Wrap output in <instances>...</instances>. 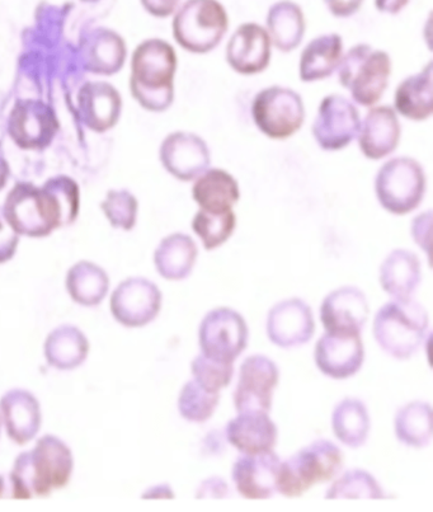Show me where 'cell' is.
<instances>
[{"label":"cell","mask_w":433,"mask_h":512,"mask_svg":"<svg viewBox=\"0 0 433 512\" xmlns=\"http://www.w3.org/2000/svg\"><path fill=\"white\" fill-rule=\"evenodd\" d=\"M79 187L67 176H56L41 187L17 183L4 201L3 213L18 236L49 237L73 224L79 214Z\"/></svg>","instance_id":"cell-1"},{"label":"cell","mask_w":433,"mask_h":512,"mask_svg":"<svg viewBox=\"0 0 433 512\" xmlns=\"http://www.w3.org/2000/svg\"><path fill=\"white\" fill-rule=\"evenodd\" d=\"M72 450L54 435H45L31 452L18 455L9 482L14 499L47 497L68 485L72 477Z\"/></svg>","instance_id":"cell-2"},{"label":"cell","mask_w":433,"mask_h":512,"mask_svg":"<svg viewBox=\"0 0 433 512\" xmlns=\"http://www.w3.org/2000/svg\"><path fill=\"white\" fill-rule=\"evenodd\" d=\"M177 54L167 41L141 42L131 60V95L150 112H164L174 101Z\"/></svg>","instance_id":"cell-3"},{"label":"cell","mask_w":433,"mask_h":512,"mask_svg":"<svg viewBox=\"0 0 433 512\" xmlns=\"http://www.w3.org/2000/svg\"><path fill=\"white\" fill-rule=\"evenodd\" d=\"M428 313L416 300L394 299L379 309L374 336L381 349L398 360L416 355L428 332Z\"/></svg>","instance_id":"cell-4"},{"label":"cell","mask_w":433,"mask_h":512,"mask_svg":"<svg viewBox=\"0 0 433 512\" xmlns=\"http://www.w3.org/2000/svg\"><path fill=\"white\" fill-rule=\"evenodd\" d=\"M343 467V453L328 440H317L281 462L277 492L286 497L303 496L318 483L332 481Z\"/></svg>","instance_id":"cell-5"},{"label":"cell","mask_w":433,"mask_h":512,"mask_svg":"<svg viewBox=\"0 0 433 512\" xmlns=\"http://www.w3.org/2000/svg\"><path fill=\"white\" fill-rule=\"evenodd\" d=\"M390 74L389 54L367 44L348 50L338 65V81L362 107L374 106L381 100L389 86Z\"/></svg>","instance_id":"cell-6"},{"label":"cell","mask_w":433,"mask_h":512,"mask_svg":"<svg viewBox=\"0 0 433 512\" xmlns=\"http://www.w3.org/2000/svg\"><path fill=\"white\" fill-rule=\"evenodd\" d=\"M227 9L218 0H187L177 9L173 36L191 54H207L218 48L227 35Z\"/></svg>","instance_id":"cell-7"},{"label":"cell","mask_w":433,"mask_h":512,"mask_svg":"<svg viewBox=\"0 0 433 512\" xmlns=\"http://www.w3.org/2000/svg\"><path fill=\"white\" fill-rule=\"evenodd\" d=\"M426 187L425 169L411 157L390 159L375 178L376 197L393 215H407L416 210L425 197Z\"/></svg>","instance_id":"cell-8"},{"label":"cell","mask_w":433,"mask_h":512,"mask_svg":"<svg viewBox=\"0 0 433 512\" xmlns=\"http://www.w3.org/2000/svg\"><path fill=\"white\" fill-rule=\"evenodd\" d=\"M252 117L258 130L268 138L289 139L304 125L303 98L294 89L286 87L262 89L254 97Z\"/></svg>","instance_id":"cell-9"},{"label":"cell","mask_w":433,"mask_h":512,"mask_svg":"<svg viewBox=\"0 0 433 512\" xmlns=\"http://www.w3.org/2000/svg\"><path fill=\"white\" fill-rule=\"evenodd\" d=\"M247 322L230 308H218L207 313L199 328L202 354L211 359L234 363L247 349Z\"/></svg>","instance_id":"cell-10"},{"label":"cell","mask_w":433,"mask_h":512,"mask_svg":"<svg viewBox=\"0 0 433 512\" xmlns=\"http://www.w3.org/2000/svg\"><path fill=\"white\" fill-rule=\"evenodd\" d=\"M360 114L354 103L340 95L323 98L313 124L315 142L323 150L345 149L360 131Z\"/></svg>","instance_id":"cell-11"},{"label":"cell","mask_w":433,"mask_h":512,"mask_svg":"<svg viewBox=\"0 0 433 512\" xmlns=\"http://www.w3.org/2000/svg\"><path fill=\"white\" fill-rule=\"evenodd\" d=\"M9 136L13 143L25 150H42L59 131V120L53 107L37 100H20L8 119Z\"/></svg>","instance_id":"cell-12"},{"label":"cell","mask_w":433,"mask_h":512,"mask_svg":"<svg viewBox=\"0 0 433 512\" xmlns=\"http://www.w3.org/2000/svg\"><path fill=\"white\" fill-rule=\"evenodd\" d=\"M279 379L280 371L274 361L263 355L249 356L240 366L234 392L235 410L238 413L270 412Z\"/></svg>","instance_id":"cell-13"},{"label":"cell","mask_w":433,"mask_h":512,"mask_svg":"<svg viewBox=\"0 0 433 512\" xmlns=\"http://www.w3.org/2000/svg\"><path fill=\"white\" fill-rule=\"evenodd\" d=\"M162 308V293L157 285L144 277H130L117 286L111 297V312L122 326H147Z\"/></svg>","instance_id":"cell-14"},{"label":"cell","mask_w":433,"mask_h":512,"mask_svg":"<svg viewBox=\"0 0 433 512\" xmlns=\"http://www.w3.org/2000/svg\"><path fill=\"white\" fill-rule=\"evenodd\" d=\"M159 158L169 175L190 182L204 173L211 163L210 149L194 133L169 134L159 149Z\"/></svg>","instance_id":"cell-15"},{"label":"cell","mask_w":433,"mask_h":512,"mask_svg":"<svg viewBox=\"0 0 433 512\" xmlns=\"http://www.w3.org/2000/svg\"><path fill=\"white\" fill-rule=\"evenodd\" d=\"M315 364L332 379H348L359 373L365 360L361 333L326 332L315 345Z\"/></svg>","instance_id":"cell-16"},{"label":"cell","mask_w":433,"mask_h":512,"mask_svg":"<svg viewBox=\"0 0 433 512\" xmlns=\"http://www.w3.org/2000/svg\"><path fill=\"white\" fill-rule=\"evenodd\" d=\"M266 328L272 344L282 349L308 344L315 332L312 309L298 298L284 300L268 313Z\"/></svg>","instance_id":"cell-17"},{"label":"cell","mask_w":433,"mask_h":512,"mask_svg":"<svg viewBox=\"0 0 433 512\" xmlns=\"http://www.w3.org/2000/svg\"><path fill=\"white\" fill-rule=\"evenodd\" d=\"M369 303L364 291L355 286H343L332 291L320 307V321L326 332L357 335L369 318Z\"/></svg>","instance_id":"cell-18"},{"label":"cell","mask_w":433,"mask_h":512,"mask_svg":"<svg viewBox=\"0 0 433 512\" xmlns=\"http://www.w3.org/2000/svg\"><path fill=\"white\" fill-rule=\"evenodd\" d=\"M281 460L271 452L244 454L233 465V482L246 499L266 500L277 492Z\"/></svg>","instance_id":"cell-19"},{"label":"cell","mask_w":433,"mask_h":512,"mask_svg":"<svg viewBox=\"0 0 433 512\" xmlns=\"http://www.w3.org/2000/svg\"><path fill=\"white\" fill-rule=\"evenodd\" d=\"M271 58L270 35L257 23H243L230 37L227 61L234 72L242 75L265 72Z\"/></svg>","instance_id":"cell-20"},{"label":"cell","mask_w":433,"mask_h":512,"mask_svg":"<svg viewBox=\"0 0 433 512\" xmlns=\"http://www.w3.org/2000/svg\"><path fill=\"white\" fill-rule=\"evenodd\" d=\"M79 53L84 70L98 75H112L124 67L127 49L125 40L117 32L97 27L82 35Z\"/></svg>","instance_id":"cell-21"},{"label":"cell","mask_w":433,"mask_h":512,"mask_svg":"<svg viewBox=\"0 0 433 512\" xmlns=\"http://www.w3.org/2000/svg\"><path fill=\"white\" fill-rule=\"evenodd\" d=\"M80 119L88 129L106 133L120 120L122 100L119 91L107 82H87L78 95Z\"/></svg>","instance_id":"cell-22"},{"label":"cell","mask_w":433,"mask_h":512,"mask_svg":"<svg viewBox=\"0 0 433 512\" xmlns=\"http://www.w3.org/2000/svg\"><path fill=\"white\" fill-rule=\"evenodd\" d=\"M400 135H402V128L393 107L371 108L360 125L361 153L373 161L388 157L398 148Z\"/></svg>","instance_id":"cell-23"},{"label":"cell","mask_w":433,"mask_h":512,"mask_svg":"<svg viewBox=\"0 0 433 512\" xmlns=\"http://www.w3.org/2000/svg\"><path fill=\"white\" fill-rule=\"evenodd\" d=\"M227 439L243 454L271 452L277 443V426L266 412H240L228 422Z\"/></svg>","instance_id":"cell-24"},{"label":"cell","mask_w":433,"mask_h":512,"mask_svg":"<svg viewBox=\"0 0 433 512\" xmlns=\"http://www.w3.org/2000/svg\"><path fill=\"white\" fill-rule=\"evenodd\" d=\"M0 412L9 439L25 445L40 431L41 408L34 394L12 389L0 399Z\"/></svg>","instance_id":"cell-25"},{"label":"cell","mask_w":433,"mask_h":512,"mask_svg":"<svg viewBox=\"0 0 433 512\" xmlns=\"http://www.w3.org/2000/svg\"><path fill=\"white\" fill-rule=\"evenodd\" d=\"M421 261L416 253L395 250L380 267V284L394 299H409L421 284Z\"/></svg>","instance_id":"cell-26"},{"label":"cell","mask_w":433,"mask_h":512,"mask_svg":"<svg viewBox=\"0 0 433 512\" xmlns=\"http://www.w3.org/2000/svg\"><path fill=\"white\" fill-rule=\"evenodd\" d=\"M395 110L406 119L426 121L433 111V65L428 61L420 73L399 84L395 92Z\"/></svg>","instance_id":"cell-27"},{"label":"cell","mask_w":433,"mask_h":512,"mask_svg":"<svg viewBox=\"0 0 433 512\" xmlns=\"http://www.w3.org/2000/svg\"><path fill=\"white\" fill-rule=\"evenodd\" d=\"M343 56L342 37L337 34L318 36L300 55L299 77L305 83L326 79L336 72Z\"/></svg>","instance_id":"cell-28"},{"label":"cell","mask_w":433,"mask_h":512,"mask_svg":"<svg viewBox=\"0 0 433 512\" xmlns=\"http://www.w3.org/2000/svg\"><path fill=\"white\" fill-rule=\"evenodd\" d=\"M192 196L200 209L221 213L233 210L240 199L237 180L229 172L211 168L199 176L192 187Z\"/></svg>","instance_id":"cell-29"},{"label":"cell","mask_w":433,"mask_h":512,"mask_svg":"<svg viewBox=\"0 0 433 512\" xmlns=\"http://www.w3.org/2000/svg\"><path fill=\"white\" fill-rule=\"evenodd\" d=\"M197 246L190 236L174 233L159 243L154 253V263L159 275L167 280H185L194 270Z\"/></svg>","instance_id":"cell-30"},{"label":"cell","mask_w":433,"mask_h":512,"mask_svg":"<svg viewBox=\"0 0 433 512\" xmlns=\"http://www.w3.org/2000/svg\"><path fill=\"white\" fill-rule=\"evenodd\" d=\"M266 23L268 35L277 50L290 53L299 48L307 23L303 9L298 4L290 0L275 3L268 11Z\"/></svg>","instance_id":"cell-31"},{"label":"cell","mask_w":433,"mask_h":512,"mask_svg":"<svg viewBox=\"0 0 433 512\" xmlns=\"http://www.w3.org/2000/svg\"><path fill=\"white\" fill-rule=\"evenodd\" d=\"M88 352L87 337L77 327L61 326L46 338L45 358L55 369H77L87 360Z\"/></svg>","instance_id":"cell-32"},{"label":"cell","mask_w":433,"mask_h":512,"mask_svg":"<svg viewBox=\"0 0 433 512\" xmlns=\"http://www.w3.org/2000/svg\"><path fill=\"white\" fill-rule=\"evenodd\" d=\"M67 289L75 303L96 307L105 299L110 289V279L96 263L80 261L68 272Z\"/></svg>","instance_id":"cell-33"},{"label":"cell","mask_w":433,"mask_h":512,"mask_svg":"<svg viewBox=\"0 0 433 512\" xmlns=\"http://www.w3.org/2000/svg\"><path fill=\"white\" fill-rule=\"evenodd\" d=\"M370 416L364 402L346 398L338 403L332 415L334 435L350 448L365 445L370 432Z\"/></svg>","instance_id":"cell-34"},{"label":"cell","mask_w":433,"mask_h":512,"mask_svg":"<svg viewBox=\"0 0 433 512\" xmlns=\"http://www.w3.org/2000/svg\"><path fill=\"white\" fill-rule=\"evenodd\" d=\"M395 435L411 448H426L432 438V408L426 402H412L395 416Z\"/></svg>","instance_id":"cell-35"},{"label":"cell","mask_w":433,"mask_h":512,"mask_svg":"<svg viewBox=\"0 0 433 512\" xmlns=\"http://www.w3.org/2000/svg\"><path fill=\"white\" fill-rule=\"evenodd\" d=\"M235 227L237 216L233 210L213 213L200 209L192 220V229L200 237L207 251L223 246L233 236Z\"/></svg>","instance_id":"cell-36"},{"label":"cell","mask_w":433,"mask_h":512,"mask_svg":"<svg viewBox=\"0 0 433 512\" xmlns=\"http://www.w3.org/2000/svg\"><path fill=\"white\" fill-rule=\"evenodd\" d=\"M219 401L218 392L207 391L194 379L182 388L178 398V411L185 420L202 424L213 417Z\"/></svg>","instance_id":"cell-37"},{"label":"cell","mask_w":433,"mask_h":512,"mask_svg":"<svg viewBox=\"0 0 433 512\" xmlns=\"http://www.w3.org/2000/svg\"><path fill=\"white\" fill-rule=\"evenodd\" d=\"M328 500L338 499H384L383 490L370 473L354 469L333 483L326 495Z\"/></svg>","instance_id":"cell-38"},{"label":"cell","mask_w":433,"mask_h":512,"mask_svg":"<svg viewBox=\"0 0 433 512\" xmlns=\"http://www.w3.org/2000/svg\"><path fill=\"white\" fill-rule=\"evenodd\" d=\"M101 208L107 219L110 220L112 227L122 230H131L135 227L139 204L130 191H108L106 199L102 201Z\"/></svg>","instance_id":"cell-39"},{"label":"cell","mask_w":433,"mask_h":512,"mask_svg":"<svg viewBox=\"0 0 433 512\" xmlns=\"http://www.w3.org/2000/svg\"><path fill=\"white\" fill-rule=\"evenodd\" d=\"M191 370L197 383L207 391L218 393L220 389L228 387L234 374L233 363L211 359L204 354L192 361Z\"/></svg>","instance_id":"cell-40"},{"label":"cell","mask_w":433,"mask_h":512,"mask_svg":"<svg viewBox=\"0 0 433 512\" xmlns=\"http://www.w3.org/2000/svg\"><path fill=\"white\" fill-rule=\"evenodd\" d=\"M20 243V236L14 232L0 208V265L11 261Z\"/></svg>","instance_id":"cell-41"},{"label":"cell","mask_w":433,"mask_h":512,"mask_svg":"<svg viewBox=\"0 0 433 512\" xmlns=\"http://www.w3.org/2000/svg\"><path fill=\"white\" fill-rule=\"evenodd\" d=\"M432 223V211L418 215L412 222V237L418 246L430 255V233Z\"/></svg>","instance_id":"cell-42"},{"label":"cell","mask_w":433,"mask_h":512,"mask_svg":"<svg viewBox=\"0 0 433 512\" xmlns=\"http://www.w3.org/2000/svg\"><path fill=\"white\" fill-rule=\"evenodd\" d=\"M324 3L334 17L347 18L359 12L364 0H324Z\"/></svg>","instance_id":"cell-43"},{"label":"cell","mask_w":433,"mask_h":512,"mask_svg":"<svg viewBox=\"0 0 433 512\" xmlns=\"http://www.w3.org/2000/svg\"><path fill=\"white\" fill-rule=\"evenodd\" d=\"M145 11L157 18H167L177 11L180 0H140Z\"/></svg>","instance_id":"cell-44"},{"label":"cell","mask_w":433,"mask_h":512,"mask_svg":"<svg viewBox=\"0 0 433 512\" xmlns=\"http://www.w3.org/2000/svg\"><path fill=\"white\" fill-rule=\"evenodd\" d=\"M409 0H375L378 11L388 14H398L408 6Z\"/></svg>","instance_id":"cell-45"},{"label":"cell","mask_w":433,"mask_h":512,"mask_svg":"<svg viewBox=\"0 0 433 512\" xmlns=\"http://www.w3.org/2000/svg\"><path fill=\"white\" fill-rule=\"evenodd\" d=\"M9 176H11V168L6 159L0 157V191L7 186Z\"/></svg>","instance_id":"cell-46"},{"label":"cell","mask_w":433,"mask_h":512,"mask_svg":"<svg viewBox=\"0 0 433 512\" xmlns=\"http://www.w3.org/2000/svg\"><path fill=\"white\" fill-rule=\"evenodd\" d=\"M4 493H6V479L0 476V497H3Z\"/></svg>","instance_id":"cell-47"},{"label":"cell","mask_w":433,"mask_h":512,"mask_svg":"<svg viewBox=\"0 0 433 512\" xmlns=\"http://www.w3.org/2000/svg\"><path fill=\"white\" fill-rule=\"evenodd\" d=\"M80 2H84V3H97V2H100V0H80Z\"/></svg>","instance_id":"cell-48"}]
</instances>
